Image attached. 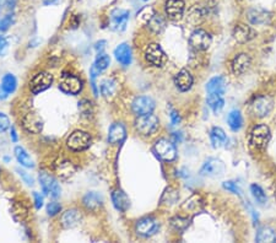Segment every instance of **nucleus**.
<instances>
[{"label": "nucleus", "mask_w": 276, "mask_h": 243, "mask_svg": "<svg viewBox=\"0 0 276 243\" xmlns=\"http://www.w3.org/2000/svg\"><path fill=\"white\" fill-rule=\"evenodd\" d=\"M158 118L153 113L138 116L135 119V128L142 135H153L158 129Z\"/></svg>", "instance_id": "obj_1"}, {"label": "nucleus", "mask_w": 276, "mask_h": 243, "mask_svg": "<svg viewBox=\"0 0 276 243\" xmlns=\"http://www.w3.org/2000/svg\"><path fill=\"white\" fill-rule=\"evenodd\" d=\"M226 171V166L220 158L210 157L204 162L203 167L200 168V174L209 178H219L222 177Z\"/></svg>", "instance_id": "obj_2"}, {"label": "nucleus", "mask_w": 276, "mask_h": 243, "mask_svg": "<svg viewBox=\"0 0 276 243\" xmlns=\"http://www.w3.org/2000/svg\"><path fill=\"white\" fill-rule=\"evenodd\" d=\"M274 108V100L270 96H259L252 102V113L258 118H264L269 116Z\"/></svg>", "instance_id": "obj_3"}, {"label": "nucleus", "mask_w": 276, "mask_h": 243, "mask_svg": "<svg viewBox=\"0 0 276 243\" xmlns=\"http://www.w3.org/2000/svg\"><path fill=\"white\" fill-rule=\"evenodd\" d=\"M39 183H41L42 191L46 195L51 198H58L60 195V186L54 177H52L47 172L39 174Z\"/></svg>", "instance_id": "obj_4"}, {"label": "nucleus", "mask_w": 276, "mask_h": 243, "mask_svg": "<svg viewBox=\"0 0 276 243\" xmlns=\"http://www.w3.org/2000/svg\"><path fill=\"white\" fill-rule=\"evenodd\" d=\"M270 129L266 125H257L250 133V144L257 149H264L270 140Z\"/></svg>", "instance_id": "obj_5"}, {"label": "nucleus", "mask_w": 276, "mask_h": 243, "mask_svg": "<svg viewBox=\"0 0 276 243\" xmlns=\"http://www.w3.org/2000/svg\"><path fill=\"white\" fill-rule=\"evenodd\" d=\"M67 144L68 146H69V149H71V150L83 151L86 150V149L90 146L91 138L87 133L78 130V132H74L69 138H68Z\"/></svg>", "instance_id": "obj_6"}, {"label": "nucleus", "mask_w": 276, "mask_h": 243, "mask_svg": "<svg viewBox=\"0 0 276 243\" xmlns=\"http://www.w3.org/2000/svg\"><path fill=\"white\" fill-rule=\"evenodd\" d=\"M59 88L69 95H76L83 88V81L71 74H63L59 81Z\"/></svg>", "instance_id": "obj_7"}, {"label": "nucleus", "mask_w": 276, "mask_h": 243, "mask_svg": "<svg viewBox=\"0 0 276 243\" xmlns=\"http://www.w3.org/2000/svg\"><path fill=\"white\" fill-rule=\"evenodd\" d=\"M189 44L196 51H207L211 44V36L204 30H195L189 37Z\"/></svg>", "instance_id": "obj_8"}, {"label": "nucleus", "mask_w": 276, "mask_h": 243, "mask_svg": "<svg viewBox=\"0 0 276 243\" xmlns=\"http://www.w3.org/2000/svg\"><path fill=\"white\" fill-rule=\"evenodd\" d=\"M155 153L163 161H172L177 156V149L174 144L168 141L167 139H160L155 144Z\"/></svg>", "instance_id": "obj_9"}, {"label": "nucleus", "mask_w": 276, "mask_h": 243, "mask_svg": "<svg viewBox=\"0 0 276 243\" xmlns=\"http://www.w3.org/2000/svg\"><path fill=\"white\" fill-rule=\"evenodd\" d=\"M145 58L154 67H162L163 63L166 62L165 52L157 43H151L147 46L145 51Z\"/></svg>", "instance_id": "obj_10"}, {"label": "nucleus", "mask_w": 276, "mask_h": 243, "mask_svg": "<svg viewBox=\"0 0 276 243\" xmlns=\"http://www.w3.org/2000/svg\"><path fill=\"white\" fill-rule=\"evenodd\" d=\"M53 83V76L48 72H38L30 81V90L32 93H39L51 87Z\"/></svg>", "instance_id": "obj_11"}, {"label": "nucleus", "mask_w": 276, "mask_h": 243, "mask_svg": "<svg viewBox=\"0 0 276 243\" xmlns=\"http://www.w3.org/2000/svg\"><path fill=\"white\" fill-rule=\"evenodd\" d=\"M184 10H186V3L183 0H166L165 13L171 20H181L184 15Z\"/></svg>", "instance_id": "obj_12"}, {"label": "nucleus", "mask_w": 276, "mask_h": 243, "mask_svg": "<svg viewBox=\"0 0 276 243\" xmlns=\"http://www.w3.org/2000/svg\"><path fill=\"white\" fill-rule=\"evenodd\" d=\"M133 112H134L137 116H142V114H149L153 113L154 109H155L156 104L151 97H147V96H140L137 97L133 102Z\"/></svg>", "instance_id": "obj_13"}, {"label": "nucleus", "mask_w": 276, "mask_h": 243, "mask_svg": "<svg viewBox=\"0 0 276 243\" xmlns=\"http://www.w3.org/2000/svg\"><path fill=\"white\" fill-rule=\"evenodd\" d=\"M128 21H129V11L123 9H117L111 15L112 30L117 32H121L127 29Z\"/></svg>", "instance_id": "obj_14"}, {"label": "nucleus", "mask_w": 276, "mask_h": 243, "mask_svg": "<svg viewBox=\"0 0 276 243\" xmlns=\"http://www.w3.org/2000/svg\"><path fill=\"white\" fill-rule=\"evenodd\" d=\"M22 125L29 133L37 134V133L42 132V129H43V119L37 113L30 112V113H27L26 116L23 117Z\"/></svg>", "instance_id": "obj_15"}, {"label": "nucleus", "mask_w": 276, "mask_h": 243, "mask_svg": "<svg viewBox=\"0 0 276 243\" xmlns=\"http://www.w3.org/2000/svg\"><path fill=\"white\" fill-rule=\"evenodd\" d=\"M247 18L252 25H268L270 23L271 14L260 8H253L248 10Z\"/></svg>", "instance_id": "obj_16"}, {"label": "nucleus", "mask_w": 276, "mask_h": 243, "mask_svg": "<svg viewBox=\"0 0 276 243\" xmlns=\"http://www.w3.org/2000/svg\"><path fill=\"white\" fill-rule=\"evenodd\" d=\"M233 38L240 43H247L256 37V31L244 23H238L233 29Z\"/></svg>", "instance_id": "obj_17"}, {"label": "nucleus", "mask_w": 276, "mask_h": 243, "mask_svg": "<svg viewBox=\"0 0 276 243\" xmlns=\"http://www.w3.org/2000/svg\"><path fill=\"white\" fill-rule=\"evenodd\" d=\"M157 228V223L154 220L153 217H144L137 224V232L140 236H144V237H150V236L155 235Z\"/></svg>", "instance_id": "obj_18"}, {"label": "nucleus", "mask_w": 276, "mask_h": 243, "mask_svg": "<svg viewBox=\"0 0 276 243\" xmlns=\"http://www.w3.org/2000/svg\"><path fill=\"white\" fill-rule=\"evenodd\" d=\"M114 57L117 62L121 63L123 67H128L132 63V48L129 44L121 43L114 50Z\"/></svg>", "instance_id": "obj_19"}, {"label": "nucleus", "mask_w": 276, "mask_h": 243, "mask_svg": "<svg viewBox=\"0 0 276 243\" xmlns=\"http://www.w3.org/2000/svg\"><path fill=\"white\" fill-rule=\"evenodd\" d=\"M174 85L177 86L179 91L186 92V91L190 90L191 85H193V76L190 75V72L188 70H181L174 76Z\"/></svg>", "instance_id": "obj_20"}, {"label": "nucleus", "mask_w": 276, "mask_h": 243, "mask_svg": "<svg viewBox=\"0 0 276 243\" xmlns=\"http://www.w3.org/2000/svg\"><path fill=\"white\" fill-rule=\"evenodd\" d=\"M250 65V57L245 53H241V54L236 55L235 59L232 60V71L235 72V75H241L245 70L249 68Z\"/></svg>", "instance_id": "obj_21"}, {"label": "nucleus", "mask_w": 276, "mask_h": 243, "mask_svg": "<svg viewBox=\"0 0 276 243\" xmlns=\"http://www.w3.org/2000/svg\"><path fill=\"white\" fill-rule=\"evenodd\" d=\"M125 135H127L125 127L123 124H121V123H114L109 128L108 141L111 144H118V142H121L125 139Z\"/></svg>", "instance_id": "obj_22"}, {"label": "nucleus", "mask_w": 276, "mask_h": 243, "mask_svg": "<svg viewBox=\"0 0 276 243\" xmlns=\"http://www.w3.org/2000/svg\"><path fill=\"white\" fill-rule=\"evenodd\" d=\"M112 202H113L116 209L119 210V211H125L130 205L128 195L123 191H121V189L113 191V194H112Z\"/></svg>", "instance_id": "obj_23"}, {"label": "nucleus", "mask_w": 276, "mask_h": 243, "mask_svg": "<svg viewBox=\"0 0 276 243\" xmlns=\"http://www.w3.org/2000/svg\"><path fill=\"white\" fill-rule=\"evenodd\" d=\"M81 221V214L78 210H68L67 212H64L62 216V225L65 228H71L75 227L76 225H79Z\"/></svg>", "instance_id": "obj_24"}, {"label": "nucleus", "mask_w": 276, "mask_h": 243, "mask_svg": "<svg viewBox=\"0 0 276 243\" xmlns=\"http://www.w3.org/2000/svg\"><path fill=\"white\" fill-rule=\"evenodd\" d=\"M210 139H211V144L215 149H220L222 146L227 144L228 139H227V135L221 128H212L211 132H210Z\"/></svg>", "instance_id": "obj_25"}, {"label": "nucleus", "mask_w": 276, "mask_h": 243, "mask_svg": "<svg viewBox=\"0 0 276 243\" xmlns=\"http://www.w3.org/2000/svg\"><path fill=\"white\" fill-rule=\"evenodd\" d=\"M226 86H227V84H226L224 76H216V78H212L211 80L207 81V93H224Z\"/></svg>", "instance_id": "obj_26"}, {"label": "nucleus", "mask_w": 276, "mask_h": 243, "mask_svg": "<svg viewBox=\"0 0 276 243\" xmlns=\"http://www.w3.org/2000/svg\"><path fill=\"white\" fill-rule=\"evenodd\" d=\"M102 203H104L102 195H100V193H96V191H88L84 197V205L88 210H97L101 207Z\"/></svg>", "instance_id": "obj_27"}, {"label": "nucleus", "mask_w": 276, "mask_h": 243, "mask_svg": "<svg viewBox=\"0 0 276 243\" xmlns=\"http://www.w3.org/2000/svg\"><path fill=\"white\" fill-rule=\"evenodd\" d=\"M205 10L199 5H194L193 8L189 9L188 11V16H187V20L188 22H190L191 25L196 26L199 23H202L203 20L205 18Z\"/></svg>", "instance_id": "obj_28"}, {"label": "nucleus", "mask_w": 276, "mask_h": 243, "mask_svg": "<svg viewBox=\"0 0 276 243\" xmlns=\"http://www.w3.org/2000/svg\"><path fill=\"white\" fill-rule=\"evenodd\" d=\"M257 242L260 243H273L276 242V231L269 226H264L258 231Z\"/></svg>", "instance_id": "obj_29"}, {"label": "nucleus", "mask_w": 276, "mask_h": 243, "mask_svg": "<svg viewBox=\"0 0 276 243\" xmlns=\"http://www.w3.org/2000/svg\"><path fill=\"white\" fill-rule=\"evenodd\" d=\"M207 104L214 111V113H219L224 108V93H209V96H207Z\"/></svg>", "instance_id": "obj_30"}, {"label": "nucleus", "mask_w": 276, "mask_h": 243, "mask_svg": "<svg viewBox=\"0 0 276 243\" xmlns=\"http://www.w3.org/2000/svg\"><path fill=\"white\" fill-rule=\"evenodd\" d=\"M15 156H16V160L18 161V163H20L21 166H23V167H27V168L34 167V162L31 158V156L27 154V151L25 150V149L21 148V146L15 148Z\"/></svg>", "instance_id": "obj_31"}, {"label": "nucleus", "mask_w": 276, "mask_h": 243, "mask_svg": "<svg viewBox=\"0 0 276 243\" xmlns=\"http://www.w3.org/2000/svg\"><path fill=\"white\" fill-rule=\"evenodd\" d=\"M227 123H228V127L233 130V132H237L242 128L243 125V118H242V114H241L240 111L235 109V111H231L228 113L227 117Z\"/></svg>", "instance_id": "obj_32"}, {"label": "nucleus", "mask_w": 276, "mask_h": 243, "mask_svg": "<svg viewBox=\"0 0 276 243\" xmlns=\"http://www.w3.org/2000/svg\"><path fill=\"white\" fill-rule=\"evenodd\" d=\"M146 25L153 32H155V34H160V32H162L163 29H165L166 22H165V20L161 17V15L155 14L153 17L150 18V21L146 23Z\"/></svg>", "instance_id": "obj_33"}, {"label": "nucleus", "mask_w": 276, "mask_h": 243, "mask_svg": "<svg viewBox=\"0 0 276 243\" xmlns=\"http://www.w3.org/2000/svg\"><path fill=\"white\" fill-rule=\"evenodd\" d=\"M16 85H17V81H16L15 76L13 74H6V75H4L3 80H1L0 87L9 95V93H13L16 90Z\"/></svg>", "instance_id": "obj_34"}, {"label": "nucleus", "mask_w": 276, "mask_h": 243, "mask_svg": "<svg viewBox=\"0 0 276 243\" xmlns=\"http://www.w3.org/2000/svg\"><path fill=\"white\" fill-rule=\"evenodd\" d=\"M75 168L72 167V165L68 161H64V162H60L57 165V174H59L62 178L68 179L74 174Z\"/></svg>", "instance_id": "obj_35"}, {"label": "nucleus", "mask_w": 276, "mask_h": 243, "mask_svg": "<svg viewBox=\"0 0 276 243\" xmlns=\"http://www.w3.org/2000/svg\"><path fill=\"white\" fill-rule=\"evenodd\" d=\"M117 90V84L114 83L113 80L111 79H107V80H104L101 84V93L104 95V97L106 99H109L112 96L116 93Z\"/></svg>", "instance_id": "obj_36"}, {"label": "nucleus", "mask_w": 276, "mask_h": 243, "mask_svg": "<svg viewBox=\"0 0 276 243\" xmlns=\"http://www.w3.org/2000/svg\"><path fill=\"white\" fill-rule=\"evenodd\" d=\"M109 64H111V58H109V55L101 53V54H98L97 58H96L95 63H93V67H95L98 71L102 72L109 67Z\"/></svg>", "instance_id": "obj_37"}, {"label": "nucleus", "mask_w": 276, "mask_h": 243, "mask_svg": "<svg viewBox=\"0 0 276 243\" xmlns=\"http://www.w3.org/2000/svg\"><path fill=\"white\" fill-rule=\"evenodd\" d=\"M250 193H252L254 199H256L259 204H265L266 200H268L264 191L261 189V187L258 186V184H252V186H250Z\"/></svg>", "instance_id": "obj_38"}, {"label": "nucleus", "mask_w": 276, "mask_h": 243, "mask_svg": "<svg viewBox=\"0 0 276 243\" xmlns=\"http://www.w3.org/2000/svg\"><path fill=\"white\" fill-rule=\"evenodd\" d=\"M15 22V15L14 14H8L0 20V31H8Z\"/></svg>", "instance_id": "obj_39"}, {"label": "nucleus", "mask_w": 276, "mask_h": 243, "mask_svg": "<svg viewBox=\"0 0 276 243\" xmlns=\"http://www.w3.org/2000/svg\"><path fill=\"white\" fill-rule=\"evenodd\" d=\"M155 10L153 8H150V6H146V8L142 9L139 14H138V20H140L141 22L147 23L150 21V18L153 17L155 15Z\"/></svg>", "instance_id": "obj_40"}, {"label": "nucleus", "mask_w": 276, "mask_h": 243, "mask_svg": "<svg viewBox=\"0 0 276 243\" xmlns=\"http://www.w3.org/2000/svg\"><path fill=\"white\" fill-rule=\"evenodd\" d=\"M171 224H172V226L174 228L182 231V230H184V228L188 227L189 220H188V219H184V217L177 216V217H174V219H172V220H171Z\"/></svg>", "instance_id": "obj_41"}, {"label": "nucleus", "mask_w": 276, "mask_h": 243, "mask_svg": "<svg viewBox=\"0 0 276 243\" xmlns=\"http://www.w3.org/2000/svg\"><path fill=\"white\" fill-rule=\"evenodd\" d=\"M13 215H14V217H16L17 216V219L16 220H21L22 221L25 217H26V215H27V209L23 205H16V208L14 207V209H13Z\"/></svg>", "instance_id": "obj_42"}, {"label": "nucleus", "mask_w": 276, "mask_h": 243, "mask_svg": "<svg viewBox=\"0 0 276 243\" xmlns=\"http://www.w3.org/2000/svg\"><path fill=\"white\" fill-rule=\"evenodd\" d=\"M177 193L175 191H173V189H167L166 191V193L163 194V198H162V202L165 203V204H174L175 202H177V199H178V197H173L172 195H174V194Z\"/></svg>", "instance_id": "obj_43"}, {"label": "nucleus", "mask_w": 276, "mask_h": 243, "mask_svg": "<svg viewBox=\"0 0 276 243\" xmlns=\"http://www.w3.org/2000/svg\"><path fill=\"white\" fill-rule=\"evenodd\" d=\"M60 210H62V207L57 202H52L47 205V212H48L49 216H54L58 212H60Z\"/></svg>", "instance_id": "obj_44"}, {"label": "nucleus", "mask_w": 276, "mask_h": 243, "mask_svg": "<svg viewBox=\"0 0 276 243\" xmlns=\"http://www.w3.org/2000/svg\"><path fill=\"white\" fill-rule=\"evenodd\" d=\"M18 0H0V6L3 10H14L17 5Z\"/></svg>", "instance_id": "obj_45"}, {"label": "nucleus", "mask_w": 276, "mask_h": 243, "mask_svg": "<svg viewBox=\"0 0 276 243\" xmlns=\"http://www.w3.org/2000/svg\"><path fill=\"white\" fill-rule=\"evenodd\" d=\"M10 128V119L4 113H0V133H4Z\"/></svg>", "instance_id": "obj_46"}, {"label": "nucleus", "mask_w": 276, "mask_h": 243, "mask_svg": "<svg viewBox=\"0 0 276 243\" xmlns=\"http://www.w3.org/2000/svg\"><path fill=\"white\" fill-rule=\"evenodd\" d=\"M224 188L227 189V191H230L231 193H233V194H238V195H240V194H241L240 187L237 186V183H235V182H232V181L224 182Z\"/></svg>", "instance_id": "obj_47"}, {"label": "nucleus", "mask_w": 276, "mask_h": 243, "mask_svg": "<svg viewBox=\"0 0 276 243\" xmlns=\"http://www.w3.org/2000/svg\"><path fill=\"white\" fill-rule=\"evenodd\" d=\"M8 48H9L8 39H6L4 36H0V57L5 54Z\"/></svg>", "instance_id": "obj_48"}, {"label": "nucleus", "mask_w": 276, "mask_h": 243, "mask_svg": "<svg viewBox=\"0 0 276 243\" xmlns=\"http://www.w3.org/2000/svg\"><path fill=\"white\" fill-rule=\"evenodd\" d=\"M17 172H18V174L21 176V178L25 181V183H27L29 186H34V178H32L30 174H27L26 172L25 171H22V170H17Z\"/></svg>", "instance_id": "obj_49"}, {"label": "nucleus", "mask_w": 276, "mask_h": 243, "mask_svg": "<svg viewBox=\"0 0 276 243\" xmlns=\"http://www.w3.org/2000/svg\"><path fill=\"white\" fill-rule=\"evenodd\" d=\"M34 205H36V209H41L42 205H43V197H42L39 193L34 191Z\"/></svg>", "instance_id": "obj_50"}, {"label": "nucleus", "mask_w": 276, "mask_h": 243, "mask_svg": "<svg viewBox=\"0 0 276 243\" xmlns=\"http://www.w3.org/2000/svg\"><path fill=\"white\" fill-rule=\"evenodd\" d=\"M104 48H106V41H100L96 43L95 46V50L96 52L98 53V54H101V53H104Z\"/></svg>", "instance_id": "obj_51"}, {"label": "nucleus", "mask_w": 276, "mask_h": 243, "mask_svg": "<svg viewBox=\"0 0 276 243\" xmlns=\"http://www.w3.org/2000/svg\"><path fill=\"white\" fill-rule=\"evenodd\" d=\"M171 121H172V124L173 125H177L179 123V121H181V118H179L178 113L175 111H172L171 112Z\"/></svg>", "instance_id": "obj_52"}, {"label": "nucleus", "mask_w": 276, "mask_h": 243, "mask_svg": "<svg viewBox=\"0 0 276 243\" xmlns=\"http://www.w3.org/2000/svg\"><path fill=\"white\" fill-rule=\"evenodd\" d=\"M58 3V0H43L44 5H54Z\"/></svg>", "instance_id": "obj_53"}, {"label": "nucleus", "mask_w": 276, "mask_h": 243, "mask_svg": "<svg viewBox=\"0 0 276 243\" xmlns=\"http://www.w3.org/2000/svg\"><path fill=\"white\" fill-rule=\"evenodd\" d=\"M8 96H9L8 93H6L5 91L3 90V88L0 87V100H5L6 97H8Z\"/></svg>", "instance_id": "obj_54"}, {"label": "nucleus", "mask_w": 276, "mask_h": 243, "mask_svg": "<svg viewBox=\"0 0 276 243\" xmlns=\"http://www.w3.org/2000/svg\"><path fill=\"white\" fill-rule=\"evenodd\" d=\"M11 139H13L14 142L17 141V135H16V130L14 129V128L11 129Z\"/></svg>", "instance_id": "obj_55"}, {"label": "nucleus", "mask_w": 276, "mask_h": 243, "mask_svg": "<svg viewBox=\"0 0 276 243\" xmlns=\"http://www.w3.org/2000/svg\"><path fill=\"white\" fill-rule=\"evenodd\" d=\"M1 10H3V9H1V6H0V13H1Z\"/></svg>", "instance_id": "obj_56"}, {"label": "nucleus", "mask_w": 276, "mask_h": 243, "mask_svg": "<svg viewBox=\"0 0 276 243\" xmlns=\"http://www.w3.org/2000/svg\"><path fill=\"white\" fill-rule=\"evenodd\" d=\"M144 1H147V0H144Z\"/></svg>", "instance_id": "obj_57"}]
</instances>
